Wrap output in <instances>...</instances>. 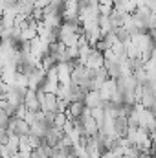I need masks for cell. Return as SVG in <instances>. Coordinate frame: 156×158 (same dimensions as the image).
I'll return each instance as SVG.
<instances>
[{
    "instance_id": "obj_1",
    "label": "cell",
    "mask_w": 156,
    "mask_h": 158,
    "mask_svg": "<svg viewBox=\"0 0 156 158\" xmlns=\"http://www.w3.org/2000/svg\"><path fill=\"white\" fill-rule=\"evenodd\" d=\"M103 63H105V57H103V52H99V50H96V48H92V52L86 55V59H84V66L86 68H90V70H96V68H101L103 66Z\"/></svg>"
},
{
    "instance_id": "obj_2",
    "label": "cell",
    "mask_w": 156,
    "mask_h": 158,
    "mask_svg": "<svg viewBox=\"0 0 156 158\" xmlns=\"http://www.w3.org/2000/svg\"><path fill=\"white\" fill-rule=\"evenodd\" d=\"M22 103H24V107H26L28 110H31V112L39 110V99H37V90H31V88H28V90L24 92V99H22Z\"/></svg>"
}]
</instances>
